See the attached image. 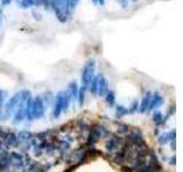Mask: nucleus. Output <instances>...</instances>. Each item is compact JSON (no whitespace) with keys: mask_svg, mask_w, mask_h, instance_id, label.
Listing matches in <instances>:
<instances>
[{"mask_svg":"<svg viewBox=\"0 0 183 172\" xmlns=\"http://www.w3.org/2000/svg\"><path fill=\"white\" fill-rule=\"evenodd\" d=\"M94 72H95V60L89 59L86 62L83 69V73H81V79H83V86H85L86 88L89 86L92 79L94 78Z\"/></svg>","mask_w":183,"mask_h":172,"instance_id":"1","label":"nucleus"},{"mask_svg":"<svg viewBox=\"0 0 183 172\" xmlns=\"http://www.w3.org/2000/svg\"><path fill=\"white\" fill-rule=\"evenodd\" d=\"M31 113H32L33 118H40L45 114V106H44V102H42L40 96H37L32 100Z\"/></svg>","mask_w":183,"mask_h":172,"instance_id":"2","label":"nucleus"},{"mask_svg":"<svg viewBox=\"0 0 183 172\" xmlns=\"http://www.w3.org/2000/svg\"><path fill=\"white\" fill-rule=\"evenodd\" d=\"M64 109V92H58L55 96V105H54V110H53V116L58 117L62 114Z\"/></svg>","mask_w":183,"mask_h":172,"instance_id":"3","label":"nucleus"},{"mask_svg":"<svg viewBox=\"0 0 183 172\" xmlns=\"http://www.w3.org/2000/svg\"><path fill=\"white\" fill-rule=\"evenodd\" d=\"M109 92V85L108 81L104 78L102 75L99 76V86H97V93L100 96H105Z\"/></svg>","mask_w":183,"mask_h":172,"instance_id":"4","label":"nucleus"},{"mask_svg":"<svg viewBox=\"0 0 183 172\" xmlns=\"http://www.w3.org/2000/svg\"><path fill=\"white\" fill-rule=\"evenodd\" d=\"M163 102H164L163 96L160 95L158 92H156L155 94L151 96L150 105H149V108H148V109L152 110V109H155V108H158V107H160V106L163 105Z\"/></svg>","mask_w":183,"mask_h":172,"instance_id":"5","label":"nucleus"},{"mask_svg":"<svg viewBox=\"0 0 183 172\" xmlns=\"http://www.w3.org/2000/svg\"><path fill=\"white\" fill-rule=\"evenodd\" d=\"M100 135H101V131H100L99 127H93L92 131H90V134H89L88 138V145H94L97 140L100 139Z\"/></svg>","mask_w":183,"mask_h":172,"instance_id":"6","label":"nucleus"},{"mask_svg":"<svg viewBox=\"0 0 183 172\" xmlns=\"http://www.w3.org/2000/svg\"><path fill=\"white\" fill-rule=\"evenodd\" d=\"M150 100H151V93L148 92L146 95H144V98H143V100H142L141 108H140L141 113H146V109L149 108V105H150Z\"/></svg>","mask_w":183,"mask_h":172,"instance_id":"7","label":"nucleus"},{"mask_svg":"<svg viewBox=\"0 0 183 172\" xmlns=\"http://www.w3.org/2000/svg\"><path fill=\"white\" fill-rule=\"evenodd\" d=\"M69 94L71 95V98H77L78 96V85H77V83L76 81H71L70 84H69Z\"/></svg>","mask_w":183,"mask_h":172,"instance_id":"8","label":"nucleus"},{"mask_svg":"<svg viewBox=\"0 0 183 172\" xmlns=\"http://www.w3.org/2000/svg\"><path fill=\"white\" fill-rule=\"evenodd\" d=\"M97 86H99V76L97 77H94L92 81H90V84H89V91L92 94H96L97 93Z\"/></svg>","mask_w":183,"mask_h":172,"instance_id":"9","label":"nucleus"},{"mask_svg":"<svg viewBox=\"0 0 183 172\" xmlns=\"http://www.w3.org/2000/svg\"><path fill=\"white\" fill-rule=\"evenodd\" d=\"M85 92H86V87L81 86L79 90H78V100H79V106H83L85 102Z\"/></svg>","mask_w":183,"mask_h":172,"instance_id":"10","label":"nucleus"},{"mask_svg":"<svg viewBox=\"0 0 183 172\" xmlns=\"http://www.w3.org/2000/svg\"><path fill=\"white\" fill-rule=\"evenodd\" d=\"M114 100H116L114 93H113L112 91H109L108 93H107V95H105V102H107L109 106H113L114 105Z\"/></svg>","mask_w":183,"mask_h":172,"instance_id":"11","label":"nucleus"},{"mask_svg":"<svg viewBox=\"0 0 183 172\" xmlns=\"http://www.w3.org/2000/svg\"><path fill=\"white\" fill-rule=\"evenodd\" d=\"M163 120H164L163 114L159 113V111H156L155 114H153V122H155L156 124H160V123H163Z\"/></svg>","mask_w":183,"mask_h":172,"instance_id":"12","label":"nucleus"},{"mask_svg":"<svg viewBox=\"0 0 183 172\" xmlns=\"http://www.w3.org/2000/svg\"><path fill=\"white\" fill-rule=\"evenodd\" d=\"M128 113V109H126L124 106H118L117 107V116L118 117H122L124 115H126Z\"/></svg>","mask_w":183,"mask_h":172,"instance_id":"13","label":"nucleus"},{"mask_svg":"<svg viewBox=\"0 0 183 172\" xmlns=\"http://www.w3.org/2000/svg\"><path fill=\"white\" fill-rule=\"evenodd\" d=\"M49 0H32L33 6H41V5H48Z\"/></svg>","mask_w":183,"mask_h":172,"instance_id":"14","label":"nucleus"},{"mask_svg":"<svg viewBox=\"0 0 183 172\" xmlns=\"http://www.w3.org/2000/svg\"><path fill=\"white\" fill-rule=\"evenodd\" d=\"M21 6H22V8H29V7L33 6L32 0H22L21 1Z\"/></svg>","mask_w":183,"mask_h":172,"instance_id":"15","label":"nucleus"},{"mask_svg":"<svg viewBox=\"0 0 183 172\" xmlns=\"http://www.w3.org/2000/svg\"><path fill=\"white\" fill-rule=\"evenodd\" d=\"M137 106H139L137 101H134V102H133V105H132V107H131V109L128 110V111H129V113H134V111L137 109Z\"/></svg>","mask_w":183,"mask_h":172,"instance_id":"16","label":"nucleus"},{"mask_svg":"<svg viewBox=\"0 0 183 172\" xmlns=\"http://www.w3.org/2000/svg\"><path fill=\"white\" fill-rule=\"evenodd\" d=\"M78 1H79V0H69V4H70V8H71V9H73V8H75L76 5L78 4Z\"/></svg>","mask_w":183,"mask_h":172,"instance_id":"17","label":"nucleus"},{"mask_svg":"<svg viewBox=\"0 0 183 172\" xmlns=\"http://www.w3.org/2000/svg\"><path fill=\"white\" fill-rule=\"evenodd\" d=\"M117 1L122 6V7H124V8H125V7L127 6V0H117Z\"/></svg>","mask_w":183,"mask_h":172,"instance_id":"18","label":"nucleus"},{"mask_svg":"<svg viewBox=\"0 0 183 172\" xmlns=\"http://www.w3.org/2000/svg\"><path fill=\"white\" fill-rule=\"evenodd\" d=\"M12 1H13V0H1V5L7 6V5H9Z\"/></svg>","mask_w":183,"mask_h":172,"instance_id":"19","label":"nucleus"},{"mask_svg":"<svg viewBox=\"0 0 183 172\" xmlns=\"http://www.w3.org/2000/svg\"><path fill=\"white\" fill-rule=\"evenodd\" d=\"M2 102H4V99H2V93L0 92V108H1V106H2Z\"/></svg>","mask_w":183,"mask_h":172,"instance_id":"20","label":"nucleus"},{"mask_svg":"<svg viewBox=\"0 0 183 172\" xmlns=\"http://www.w3.org/2000/svg\"><path fill=\"white\" fill-rule=\"evenodd\" d=\"M97 2H99V4H100L101 6H103V5H104V0H97Z\"/></svg>","mask_w":183,"mask_h":172,"instance_id":"21","label":"nucleus"},{"mask_svg":"<svg viewBox=\"0 0 183 172\" xmlns=\"http://www.w3.org/2000/svg\"><path fill=\"white\" fill-rule=\"evenodd\" d=\"M94 1V4H97V0H93Z\"/></svg>","mask_w":183,"mask_h":172,"instance_id":"22","label":"nucleus"},{"mask_svg":"<svg viewBox=\"0 0 183 172\" xmlns=\"http://www.w3.org/2000/svg\"><path fill=\"white\" fill-rule=\"evenodd\" d=\"M132 1H137V0H132Z\"/></svg>","mask_w":183,"mask_h":172,"instance_id":"23","label":"nucleus"}]
</instances>
